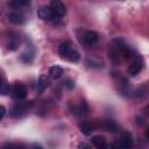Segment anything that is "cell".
Returning <instances> with one entry per match:
<instances>
[{"label": "cell", "mask_w": 149, "mask_h": 149, "mask_svg": "<svg viewBox=\"0 0 149 149\" xmlns=\"http://www.w3.org/2000/svg\"><path fill=\"white\" fill-rule=\"evenodd\" d=\"M108 57L112 63L119 64L123 59L132 57V49L121 37H116V38L112 40V42L109 43Z\"/></svg>", "instance_id": "6da1fadb"}, {"label": "cell", "mask_w": 149, "mask_h": 149, "mask_svg": "<svg viewBox=\"0 0 149 149\" xmlns=\"http://www.w3.org/2000/svg\"><path fill=\"white\" fill-rule=\"evenodd\" d=\"M58 54L63 58H65L66 61H69L71 63H77L79 61V58H80L79 52L77 50H74L69 42H62L59 44V47H58Z\"/></svg>", "instance_id": "7a4b0ae2"}, {"label": "cell", "mask_w": 149, "mask_h": 149, "mask_svg": "<svg viewBox=\"0 0 149 149\" xmlns=\"http://www.w3.org/2000/svg\"><path fill=\"white\" fill-rule=\"evenodd\" d=\"M77 38L81 45L90 47L94 44L99 40V35L97 31L88 30V29H78L77 30Z\"/></svg>", "instance_id": "3957f363"}, {"label": "cell", "mask_w": 149, "mask_h": 149, "mask_svg": "<svg viewBox=\"0 0 149 149\" xmlns=\"http://www.w3.org/2000/svg\"><path fill=\"white\" fill-rule=\"evenodd\" d=\"M132 146H133V139L128 132L121 133L112 143L113 149H132Z\"/></svg>", "instance_id": "277c9868"}, {"label": "cell", "mask_w": 149, "mask_h": 149, "mask_svg": "<svg viewBox=\"0 0 149 149\" xmlns=\"http://www.w3.org/2000/svg\"><path fill=\"white\" fill-rule=\"evenodd\" d=\"M31 106H33V102H31V101H21V102H16V104L13 106L12 111H10V115H12L13 118H16V119L23 118V116H26V115L29 113Z\"/></svg>", "instance_id": "5b68a950"}, {"label": "cell", "mask_w": 149, "mask_h": 149, "mask_svg": "<svg viewBox=\"0 0 149 149\" xmlns=\"http://www.w3.org/2000/svg\"><path fill=\"white\" fill-rule=\"evenodd\" d=\"M12 97L16 100H23L27 97V88L22 83H14L10 87Z\"/></svg>", "instance_id": "8992f818"}, {"label": "cell", "mask_w": 149, "mask_h": 149, "mask_svg": "<svg viewBox=\"0 0 149 149\" xmlns=\"http://www.w3.org/2000/svg\"><path fill=\"white\" fill-rule=\"evenodd\" d=\"M143 66H144L143 58L141 56H139V57L134 58V61L130 63V65L127 69V72H128L129 76H136L137 73H140L142 71Z\"/></svg>", "instance_id": "52a82bcc"}, {"label": "cell", "mask_w": 149, "mask_h": 149, "mask_svg": "<svg viewBox=\"0 0 149 149\" xmlns=\"http://www.w3.org/2000/svg\"><path fill=\"white\" fill-rule=\"evenodd\" d=\"M49 7H50V9H51V12H52V14H54V16H55V19H56V17H62V16H64L65 13H66V7H65V5H64L63 2H61V1H58V0L51 1L50 5H49Z\"/></svg>", "instance_id": "ba28073f"}, {"label": "cell", "mask_w": 149, "mask_h": 149, "mask_svg": "<svg viewBox=\"0 0 149 149\" xmlns=\"http://www.w3.org/2000/svg\"><path fill=\"white\" fill-rule=\"evenodd\" d=\"M37 16L43 20V21H51L52 19H55L51 9L49 6H42L37 9Z\"/></svg>", "instance_id": "9c48e42d"}, {"label": "cell", "mask_w": 149, "mask_h": 149, "mask_svg": "<svg viewBox=\"0 0 149 149\" xmlns=\"http://www.w3.org/2000/svg\"><path fill=\"white\" fill-rule=\"evenodd\" d=\"M91 143L93 144V147L95 149H105L106 146L108 144L106 139L101 135H94L92 139H91Z\"/></svg>", "instance_id": "30bf717a"}, {"label": "cell", "mask_w": 149, "mask_h": 149, "mask_svg": "<svg viewBox=\"0 0 149 149\" xmlns=\"http://www.w3.org/2000/svg\"><path fill=\"white\" fill-rule=\"evenodd\" d=\"M8 20H9V22H12L14 24H22L26 21L24 15L22 13H20V12H16V10L8 14Z\"/></svg>", "instance_id": "8fae6325"}, {"label": "cell", "mask_w": 149, "mask_h": 149, "mask_svg": "<svg viewBox=\"0 0 149 149\" xmlns=\"http://www.w3.org/2000/svg\"><path fill=\"white\" fill-rule=\"evenodd\" d=\"M10 87H9V84L7 81V78L6 76L3 74L2 70H0V95H5L9 92Z\"/></svg>", "instance_id": "7c38bea8"}, {"label": "cell", "mask_w": 149, "mask_h": 149, "mask_svg": "<svg viewBox=\"0 0 149 149\" xmlns=\"http://www.w3.org/2000/svg\"><path fill=\"white\" fill-rule=\"evenodd\" d=\"M19 45H20V38H19V36H17L16 34H12V35L9 36L8 43H7L8 50L14 51V50H16V49L19 48Z\"/></svg>", "instance_id": "4fadbf2b"}, {"label": "cell", "mask_w": 149, "mask_h": 149, "mask_svg": "<svg viewBox=\"0 0 149 149\" xmlns=\"http://www.w3.org/2000/svg\"><path fill=\"white\" fill-rule=\"evenodd\" d=\"M100 128L105 129L106 132H113V133H115L118 130V125L113 120H104L100 123Z\"/></svg>", "instance_id": "5bb4252c"}, {"label": "cell", "mask_w": 149, "mask_h": 149, "mask_svg": "<svg viewBox=\"0 0 149 149\" xmlns=\"http://www.w3.org/2000/svg\"><path fill=\"white\" fill-rule=\"evenodd\" d=\"M49 84H50V81H49V78L47 77V74H41L37 80V91L40 93L43 92L49 86Z\"/></svg>", "instance_id": "9a60e30c"}, {"label": "cell", "mask_w": 149, "mask_h": 149, "mask_svg": "<svg viewBox=\"0 0 149 149\" xmlns=\"http://www.w3.org/2000/svg\"><path fill=\"white\" fill-rule=\"evenodd\" d=\"M63 73H64V70H63V68L59 66V65H54V66H51V68L49 69V74H50V77L54 78V79H58Z\"/></svg>", "instance_id": "2e32d148"}, {"label": "cell", "mask_w": 149, "mask_h": 149, "mask_svg": "<svg viewBox=\"0 0 149 149\" xmlns=\"http://www.w3.org/2000/svg\"><path fill=\"white\" fill-rule=\"evenodd\" d=\"M79 129L84 135H90L93 130V125L90 121H81L79 123Z\"/></svg>", "instance_id": "e0dca14e"}, {"label": "cell", "mask_w": 149, "mask_h": 149, "mask_svg": "<svg viewBox=\"0 0 149 149\" xmlns=\"http://www.w3.org/2000/svg\"><path fill=\"white\" fill-rule=\"evenodd\" d=\"M30 1L29 0H15L9 2V6L14 7V8H20V7H24V6H29Z\"/></svg>", "instance_id": "ac0fdd59"}, {"label": "cell", "mask_w": 149, "mask_h": 149, "mask_svg": "<svg viewBox=\"0 0 149 149\" xmlns=\"http://www.w3.org/2000/svg\"><path fill=\"white\" fill-rule=\"evenodd\" d=\"M5 149H28V147L23 143H7Z\"/></svg>", "instance_id": "d6986e66"}, {"label": "cell", "mask_w": 149, "mask_h": 149, "mask_svg": "<svg viewBox=\"0 0 149 149\" xmlns=\"http://www.w3.org/2000/svg\"><path fill=\"white\" fill-rule=\"evenodd\" d=\"M33 58H34V51H31V52H29V51H26V52H23L22 55H21V59L23 61V62H31L33 61Z\"/></svg>", "instance_id": "ffe728a7"}, {"label": "cell", "mask_w": 149, "mask_h": 149, "mask_svg": "<svg viewBox=\"0 0 149 149\" xmlns=\"http://www.w3.org/2000/svg\"><path fill=\"white\" fill-rule=\"evenodd\" d=\"M64 85L68 87V88H73L74 87V81H72L71 79H66L64 81Z\"/></svg>", "instance_id": "44dd1931"}, {"label": "cell", "mask_w": 149, "mask_h": 149, "mask_svg": "<svg viewBox=\"0 0 149 149\" xmlns=\"http://www.w3.org/2000/svg\"><path fill=\"white\" fill-rule=\"evenodd\" d=\"M77 149H91V147L86 143V142H80L77 147Z\"/></svg>", "instance_id": "7402d4cb"}, {"label": "cell", "mask_w": 149, "mask_h": 149, "mask_svg": "<svg viewBox=\"0 0 149 149\" xmlns=\"http://www.w3.org/2000/svg\"><path fill=\"white\" fill-rule=\"evenodd\" d=\"M5 114H6V108H5L2 105H0V121L3 119Z\"/></svg>", "instance_id": "603a6c76"}, {"label": "cell", "mask_w": 149, "mask_h": 149, "mask_svg": "<svg viewBox=\"0 0 149 149\" xmlns=\"http://www.w3.org/2000/svg\"><path fill=\"white\" fill-rule=\"evenodd\" d=\"M28 149H43L40 144H36V143H34V144H30L29 147H28Z\"/></svg>", "instance_id": "cb8c5ba5"}, {"label": "cell", "mask_w": 149, "mask_h": 149, "mask_svg": "<svg viewBox=\"0 0 149 149\" xmlns=\"http://www.w3.org/2000/svg\"><path fill=\"white\" fill-rule=\"evenodd\" d=\"M105 149H113V147H112V144H107Z\"/></svg>", "instance_id": "d4e9b609"}]
</instances>
